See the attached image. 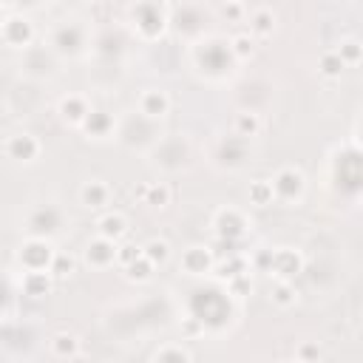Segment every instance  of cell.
Returning a JSON list of instances; mask_svg holds the SVG:
<instances>
[{"label":"cell","mask_w":363,"mask_h":363,"mask_svg":"<svg viewBox=\"0 0 363 363\" xmlns=\"http://www.w3.org/2000/svg\"><path fill=\"white\" fill-rule=\"evenodd\" d=\"M250 292H252V281H250V275H238V278L227 281V295L244 298V295H250Z\"/></svg>","instance_id":"836d02e7"},{"label":"cell","mask_w":363,"mask_h":363,"mask_svg":"<svg viewBox=\"0 0 363 363\" xmlns=\"http://www.w3.org/2000/svg\"><path fill=\"white\" fill-rule=\"evenodd\" d=\"M269 187H272L275 201L292 204V201H298V199L303 196V190H306V176H303V170H301V167L286 164V167L275 170V176L269 179Z\"/></svg>","instance_id":"6da1fadb"},{"label":"cell","mask_w":363,"mask_h":363,"mask_svg":"<svg viewBox=\"0 0 363 363\" xmlns=\"http://www.w3.org/2000/svg\"><path fill=\"white\" fill-rule=\"evenodd\" d=\"M57 111H60V116H62L68 125H77V128H79V125L85 122V116H88L91 105H88V99H85L82 94H68V96H62V99H60Z\"/></svg>","instance_id":"5bb4252c"},{"label":"cell","mask_w":363,"mask_h":363,"mask_svg":"<svg viewBox=\"0 0 363 363\" xmlns=\"http://www.w3.org/2000/svg\"><path fill=\"white\" fill-rule=\"evenodd\" d=\"M281 363H301V360H295V357H286V360H281Z\"/></svg>","instance_id":"8d00e7d4"},{"label":"cell","mask_w":363,"mask_h":363,"mask_svg":"<svg viewBox=\"0 0 363 363\" xmlns=\"http://www.w3.org/2000/svg\"><path fill=\"white\" fill-rule=\"evenodd\" d=\"M85 261L94 267V269H105V267H113L116 264V244L113 241H105V238H91L85 244Z\"/></svg>","instance_id":"8fae6325"},{"label":"cell","mask_w":363,"mask_h":363,"mask_svg":"<svg viewBox=\"0 0 363 363\" xmlns=\"http://www.w3.org/2000/svg\"><path fill=\"white\" fill-rule=\"evenodd\" d=\"M343 62H340V57H337V51L335 48H329V51H323L320 54V60H318V71L326 77V79H337L340 74H343Z\"/></svg>","instance_id":"d4e9b609"},{"label":"cell","mask_w":363,"mask_h":363,"mask_svg":"<svg viewBox=\"0 0 363 363\" xmlns=\"http://www.w3.org/2000/svg\"><path fill=\"white\" fill-rule=\"evenodd\" d=\"M261 133V116L255 111H238L233 116V136H241V139H252Z\"/></svg>","instance_id":"ffe728a7"},{"label":"cell","mask_w":363,"mask_h":363,"mask_svg":"<svg viewBox=\"0 0 363 363\" xmlns=\"http://www.w3.org/2000/svg\"><path fill=\"white\" fill-rule=\"evenodd\" d=\"M227 45H230V54H233V60H235V62H238V60L252 57V51H255V40H252L250 34H235Z\"/></svg>","instance_id":"f546056e"},{"label":"cell","mask_w":363,"mask_h":363,"mask_svg":"<svg viewBox=\"0 0 363 363\" xmlns=\"http://www.w3.org/2000/svg\"><path fill=\"white\" fill-rule=\"evenodd\" d=\"M272 31H275V14H272V9H267V6L250 9V37L255 40V37H267Z\"/></svg>","instance_id":"ac0fdd59"},{"label":"cell","mask_w":363,"mask_h":363,"mask_svg":"<svg viewBox=\"0 0 363 363\" xmlns=\"http://www.w3.org/2000/svg\"><path fill=\"white\" fill-rule=\"evenodd\" d=\"M272 303L278 306V309H289V306H295V301H298V292H295V286H292V281H275L272 284Z\"/></svg>","instance_id":"cb8c5ba5"},{"label":"cell","mask_w":363,"mask_h":363,"mask_svg":"<svg viewBox=\"0 0 363 363\" xmlns=\"http://www.w3.org/2000/svg\"><path fill=\"white\" fill-rule=\"evenodd\" d=\"M218 11L224 17H230V20H241L247 14V6H241V3H224V6H218Z\"/></svg>","instance_id":"e575fe53"},{"label":"cell","mask_w":363,"mask_h":363,"mask_svg":"<svg viewBox=\"0 0 363 363\" xmlns=\"http://www.w3.org/2000/svg\"><path fill=\"white\" fill-rule=\"evenodd\" d=\"M71 272H74V258L65 255V252H54V261H51V267H48V275H51L54 281H62V278H68Z\"/></svg>","instance_id":"4dcf8cb0"},{"label":"cell","mask_w":363,"mask_h":363,"mask_svg":"<svg viewBox=\"0 0 363 363\" xmlns=\"http://www.w3.org/2000/svg\"><path fill=\"white\" fill-rule=\"evenodd\" d=\"M320 354L323 352H320V346L315 340H303V343L295 346V360H301V363H318Z\"/></svg>","instance_id":"1f68e13d"},{"label":"cell","mask_w":363,"mask_h":363,"mask_svg":"<svg viewBox=\"0 0 363 363\" xmlns=\"http://www.w3.org/2000/svg\"><path fill=\"white\" fill-rule=\"evenodd\" d=\"M54 48L60 51V54H79L82 51V28L79 26H74V23H68V26H60L57 31H54Z\"/></svg>","instance_id":"2e32d148"},{"label":"cell","mask_w":363,"mask_h":363,"mask_svg":"<svg viewBox=\"0 0 363 363\" xmlns=\"http://www.w3.org/2000/svg\"><path fill=\"white\" fill-rule=\"evenodd\" d=\"M142 255V247H136V244H116V267H128L130 261H136Z\"/></svg>","instance_id":"d6a6232c"},{"label":"cell","mask_w":363,"mask_h":363,"mask_svg":"<svg viewBox=\"0 0 363 363\" xmlns=\"http://www.w3.org/2000/svg\"><path fill=\"white\" fill-rule=\"evenodd\" d=\"M153 363H193V360H190V352H187L184 346L170 343V346H162V349L156 352Z\"/></svg>","instance_id":"f1b7e54d"},{"label":"cell","mask_w":363,"mask_h":363,"mask_svg":"<svg viewBox=\"0 0 363 363\" xmlns=\"http://www.w3.org/2000/svg\"><path fill=\"white\" fill-rule=\"evenodd\" d=\"M337 57H340V62L349 68V65H357L360 60H363V45H360V40H354V37H349V40H343L337 48Z\"/></svg>","instance_id":"4316f807"},{"label":"cell","mask_w":363,"mask_h":363,"mask_svg":"<svg viewBox=\"0 0 363 363\" xmlns=\"http://www.w3.org/2000/svg\"><path fill=\"white\" fill-rule=\"evenodd\" d=\"M218 45H221L218 40H204V43H199V48H196V57H199L201 71L216 74V77H224V74L233 71V62H235V60H218V57H216Z\"/></svg>","instance_id":"9c48e42d"},{"label":"cell","mask_w":363,"mask_h":363,"mask_svg":"<svg viewBox=\"0 0 363 363\" xmlns=\"http://www.w3.org/2000/svg\"><path fill=\"white\" fill-rule=\"evenodd\" d=\"M179 267H182L187 275H207V272H213V267H216V255L210 252V247L193 244V247H187V250L182 252Z\"/></svg>","instance_id":"ba28073f"},{"label":"cell","mask_w":363,"mask_h":363,"mask_svg":"<svg viewBox=\"0 0 363 363\" xmlns=\"http://www.w3.org/2000/svg\"><path fill=\"white\" fill-rule=\"evenodd\" d=\"M153 272H156V264H150L145 255H139L136 261H130L125 267V278L128 281H136V284H147L153 278Z\"/></svg>","instance_id":"603a6c76"},{"label":"cell","mask_w":363,"mask_h":363,"mask_svg":"<svg viewBox=\"0 0 363 363\" xmlns=\"http://www.w3.org/2000/svg\"><path fill=\"white\" fill-rule=\"evenodd\" d=\"M125 233H128V218H125L119 210H108V213H102V216L96 218V235H99V238L119 244Z\"/></svg>","instance_id":"7c38bea8"},{"label":"cell","mask_w":363,"mask_h":363,"mask_svg":"<svg viewBox=\"0 0 363 363\" xmlns=\"http://www.w3.org/2000/svg\"><path fill=\"white\" fill-rule=\"evenodd\" d=\"M142 255L150 261V264H164L170 258V244L164 238H150L147 244H142Z\"/></svg>","instance_id":"484cf974"},{"label":"cell","mask_w":363,"mask_h":363,"mask_svg":"<svg viewBox=\"0 0 363 363\" xmlns=\"http://www.w3.org/2000/svg\"><path fill=\"white\" fill-rule=\"evenodd\" d=\"M40 150H43V145H40V139L34 133H14V136L6 139V156L14 159V162H26L28 164V162H34L40 156Z\"/></svg>","instance_id":"52a82bcc"},{"label":"cell","mask_w":363,"mask_h":363,"mask_svg":"<svg viewBox=\"0 0 363 363\" xmlns=\"http://www.w3.org/2000/svg\"><path fill=\"white\" fill-rule=\"evenodd\" d=\"M3 23H6V11H3V6H0V28H3Z\"/></svg>","instance_id":"d590c367"},{"label":"cell","mask_w":363,"mask_h":363,"mask_svg":"<svg viewBox=\"0 0 363 363\" xmlns=\"http://www.w3.org/2000/svg\"><path fill=\"white\" fill-rule=\"evenodd\" d=\"M272 201H275V196H272L269 179H255V182H250V204L267 207V204H272Z\"/></svg>","instance_id":"83f0119b"},{"label":"cell","mask_w":363,"mask_h":363,"mask_svg":"<svg viewBox=\"0 0 363 363\" xmlns=\"http://www.w3.org/2000/svg\"><path fill=\"white\" fill-rule=\"evenodd\" d=\"M0 37H3L9 45L23 48V45L31 43L34 28H31V23H28L26 17H6V23H3V28H0Z\"/></svg>","instance_id":"4fadbf2b"},{"label":"cell","mask_w":363,"mask_h":363,"mask_svg":"<svg viewBox=\"0 0 363 363\" xmlns=\"http://www.w3.org/2000/svg\"><path fill=\"white\" fill-rule=\"evenodd\" d=\"M139 113L147 119H162L170 113V96L162 88H145L139 94Z\"/></svg>","instance_id":"30bf717a"},{"label":"cell","mask_w":363,"mask_h":363,"mask_svg":"<svg viewBox=\"0 0 363 363\" xmlns=\"http://www.w3.org/2000/svg\"><path fill=\"white\" fill-rule=\"evenodd\" d=\"M54 286V278L48 272H23V292L31 298H43L48 295Z\"/></svg>","instance_id":"7402d4cb"},{"label":"cell","mask_w":363,"mask_h":363,"mask_svg":"<svg viewBox=\"0 0 363 363\" xmlns=\"http://www.w3.org/2000/svg\"><path fill=\"white\" fill-rule=\"evenodd\" d=\"M60 227H62V213L54 204H40V207H34L28 213V233H31V238H45L48 241L51 235L60 233Z\"/></svg>","instance_id":"5b68a950"},{"label":"cell","mask_w":363,"mask_h":363,"mask_svg":"<svg viewBox=\"0 0 363 363\" xmlns=\"http://www.w3.org/2000/svg\"><path fill=\"white\" fill-rule=\"evenodd\" d=\"M130 14H133V26L142 37L153 40L164 31L167 26V6H159V3H139V6H130Z\"/></svg>","instance_id":"3957f363"},{"label":"cell","mask_w":363,"mask_h":363,"mask_svg":"<svg viewBox=\"0 0 363 363\" xmlns=\"http://www.w3.org/2000/svg\"><path fill=\"white\" fill-rule=\"evenodd\" d=\"M213 230L216 238H227V241H241L250 233V221L238 207H221L213 216Z\"/></svg>","instance_id":"277c9868"},{"label":"cell","mask_w":363,"mask_h":363,"mask_svg":"<svg viewBox=\"0 0 363 363\" xmlns=\"http://www.w3.org/2000/svg\"><path fill=\"white\" fill-rule=\"evenodd\" d=\"M301 269H303V255H301V252H295V250H289V247L272 250V258H269L267 272H269L275 281H292Z\"/></svg>","instance_id":"8992f818"},{"label":"cell","mask_w":363,"mask_h":363,"mask_svg":"<svg viewBox=\"0 0 363 363\" xmlns=\"http://www.w3.org/2000/svg\"><path fill=\"white\" fill-rule=\"evenodd\" d=\"M88 136H94V139H105L111 130H113V119L105 113V111H96V108H91L88 111V116H85V122L79 125Z\"/></svg>","instance_id":"d6986e66"},{"label":"cell","mask_w":363,"mask_h":363,"mask_svg":"<svg viewBox=\"0 0 363 363\" xmlns=\"http://www.w3.org/2000/svg\"><path fill=\"white\" fill-rule=\"evenodd\" d=\"M48 349H51V354H54V357L68 360V357H74V354L79 352V337H77L74 332H68V329H60V332H54V335H51Z\"/></svg>","instance_id":"e0dca14e"},{"label":"cell","mask_w":363,"mask_h":363,"mask_svg":"<svg viewBox=\"0 0 363 363\" xmlns=\"http://www.w3.org/2000/svg\"><path fill=\"white\" fill-rule=\"evenodd\" d=\"M79 201H82L88 210H102V207L111 201V187H108L102 179H88V182L79 187Z\"/></svg>","instance_id":"9a60e30c"},{"label":"cell","mask_w":363,"mask_h":363,"mask_svg":"<svg viewBox=\"0 0 363 363\" xmlns=\"http://www.w3.org/2000/svg\"><path fill=\"white\" fill-rule=\"evenodd\" d=\"M139 199H142V204L162 210V207L170 204V187L164 182H147V184L139 187Z\"/></svg>","instance_id":"44dd1931"},{"label":"cell","mask_w":363,"mask_h":363,"mask_svg":"<svg viewBox=\"0 0 363 363\" xmlns=\"http://www.w3.org/2000/svg\"><path fill=\"white\" fill-rule=\"evenodd\" d=\"M17 261L23 264V272H48L54 261V247L45 238H26L17 250Z\"/></svg>","instance_id":"7a4b0ae2"}]
</instances>
